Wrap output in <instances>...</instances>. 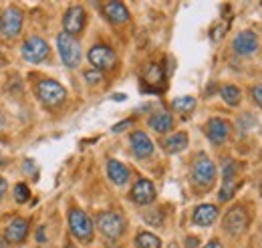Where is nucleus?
Segmentation results:
<instances>
[{
  "label": "nucleus",
  "mask_w": 262,
  "mask_h": 248,
  "mask_svg": "<svg viewBox=\"0 0 262 248\" xmlns=\"http://www.w3.org/2000/svg\"><path fill=\"white\" fill-rule=\"evenodd\" d=\"M69 228H71L73 236L79 238L81 242H91V238H93V222L83 210L73 208L69 212Z\"/></svg>",
  "instance_id": "1"
},
{
  "label": "nucleus",
  "mask_w": 262,
  "mask_h": 248,
  "mask_svg": "<svg viewBox=\"0 0 262 248\" xmlns=\"http://www.w3.org/2000/svg\"><path fill=\"white\" fill-rule=\"evenodd\" d=\"M36 95H38V99H40L45 105L55 107V105H61V103L65 101L67 91L61 83H57V81H53V79H45V81H40V83L36 85Z\"/></svg>",
  "instance_id": "2"
},
{
  "label": "nucleus",
  "mask_w": 262,
  "mask_h": 248,
  "mask_svg": "<svg viewBox=\"0 0 262 248\" xmlns=\"http://www.w3.org/2000/svg\"><path fill=\"white\" fill-rule=\"evenodd\" d=\"M192 180L202 188H210L214 184V180H216V166H214V161L210 157L200 155L194 161V166H192Z\"/></svg>",
  "instance_id": "3"
},
{
  "label": "nucleus",
  "mask_w": 262,
  "mask_h": 248,
  "mask_svg": "<svg viewBox=\"0 0 262 248\" xmlns=\"http://www.w3.org/2000/svg\"><path fill=\"white\" fill-rule=\"evenodd\" d=\"M57 45H59V53H61V59L67 67H77L81 63V45L75 36L61 32L59 38H57Z\"/></svg>",
  "instance_id": "4"
},
{
  "label": "nucleus",
  "mask_w": 262,
  "mask_h": 248,
  "mask_svg": "<svg viewBox=\"0 0 262 248\" xmlns=\"http://www.w3.org/2000/svg\"><path fill=\"white\" fill-rule=\"evenodd\" d=\"M97 226L107 238H119L125 230V222L117 212H101L97 216Z\"/></svg>",
  "instance_id": "5"
},
{
  "label": "nucleus",
  "mask_w": 262,
  "mask_h": 248,
  "mask_svg": "<svg viewBox=\"0 0 262 248\" xmlns=\"http://www.w3.org/2000/svg\"><path fill=\"white\" fill-rule=\"evenodd\" d=\"M23 29V12L16 8H6L0 16V34L6 38H14Z\"/></svg>",
  "instance_id": "6"
},
{
  "label": "nucleus",
  "mask_w": 262,
  "mask_h": 248,
  "mask_svg": "<svg viewBox=\"0 0 262 248\" xmlns=\"http://www.w3.org/2000/svg\"><path fill=\"white\" fill-rule=\"evenodd\" d=\"M49 53H51V49H49L47 40L40 38V36H31V38L25 40V45H23V57L29 63L45 61V59H49Z\"/></svg>",
  "instance_id": "7"
},
{
  "label": "nucleus",
  "mask_w": 262,
  "mask_h": 248,
  "mask_svg": "<svg viewBox=\"0 0 262 248\" xmlns=\"http://www.w3.org/2000/svg\"><path fill=\"white\" fill-rule=\"evenodd\" d=\"M89 61H91V65H93L97 71H109V69L115 67L117 57H115V53H113L109 47H105V45H95V47L89 51Z\"/></svg>",
  "instance_id": "8"
},
{
  "label": "nucleus",
  "mask_w": 262,
  "mask_h": 248,
  "mask_svg": "<svg viewBox=\"0 0 262 248\" xmlns=\"http://www.w3.org/2000/svg\"><path fill=\"white\" fill-rule=\"evenodd\" d=\"M248 226V214L244 208L236 206V208H230L228 214L224 216V228L226 232L232 236H240Z\"/></svg>",
  "instance_id": "9"
},
{
  "label": "nucleus",
  "mask_w": 262,
  "mask_h": 248,
  "mask_svg": "<svg viewBox=\"0 0 262 248\" xmlns=\"http://www.w3.org/2000/svg\"><path fill=\"white\" fill-rule=\"evenodd\" d=\"M238 163L228 159L224 163V184H222V192H220V202H228L234 196L236 188H238Z\"/></svg>",
  "instance_id": "10"
},
{
  "label": "nucleus",
  "mask_w": 262,
  "mask_h": 248,
  "mask_svg": "<svg viewBox=\"0 0 262 248\" xmlns=\"http://www.w3.org/2000/svg\"><path fill=\"white\" fill-rule=\"evenodd\" d=\"M63 27H65L67 34H71V36L81 32L85 27V10L81 6H71L63 18Z\"/></svg>",
  "instance_id": "11"
},
{
  "label": "nucleus",
  "mask_w": 262,
  "mask_h": 248,
  "mask_svg": "<svg viewBox=\"0 0 262 248\" xmlns=\"http://www.w3.org/2000/svg\"><path fill=\"white\" fill-rule=\"evenodd\" d=\"M27 234H29V220H25V218H14V220L8 224V228H6V232H4V238H6V242H10V244H20V242H25Z\"/></svg>",
  "instance_id": "12"
},
{
  "label": "nucleus",
  "mask_w": 262,
  "mask_h": 248,
  "mask_svg": "<svg viewBox=\"0 0 262 248\" xmlns=\"http://www.w3.org/2000/svg\"><path fill=\"white\" fill-rule=\"evenodd\" d=\"M232 47L238 55H252L258 49V38L252 31H242L236 34Z\"/></svg>",
  "instance_id": "13"
},
{
  "label": "nucleus",
  "mask_w": 262,
  "mask_h": 248,
  "mask_svg": "<svg viewBox=\"0 0 262 248\" xmlns=\"http://www.w3.org/2000/svg\"><path fill=\"white\" fill-rule=\"evenodd\" d=\"M131 200L137 204H151L156 200V188L149 180H139L131 190Z\"/></svg>",
  "instance_id": "14"
},
{
  "label": "nucleus",
  "mask_w": 262,
  "mask_h": 248,
  "mask_svg": "<svg viewBox=\"0 0 262 248\" xmlns=\"http://www.w3.org/2000/svg\"><path fill=\"white\" fill-rule=\"evenodd\" d=\"M206 133H208V139L212 141V143H224V139L228 137L230 133V125L228 121H224V119H220V117H214V119H210L208 125H206Z\"/></svg>",
  "instance_id": "15"
},
{
  "label": "nucleus",
  "mask_w": 262,
  "mask_h": 248,
  "mask_svg": "<svg viewBox=\"0 0 262 248\" xmlns=\"http://www.w3.org/2000/svg\"><path fill=\"white\" fill-rule=\"evenodd\" d=\"M129 141H131V150H133V154L137 155V157H149V155L154 154V143H151V139L147 137V133H143V131H133Z\"/></svg>",
  "instance_id": "16"
},
{
  "label": "nucleus",
  "mask_w": 262,
  "mask_h": 248,
  "mask_svg": "<svg viewBox=\"0 0 262 248\" xmlns=\"http://www.w3.org/2000/svg\"><path fill=\"white\" fill-rule=\"evenodd\" d=\"M216 218H218V208L216 206H212V204H202V206H198L196 210H194V224L198 226H210V224H214L216 222Z\"/></svg>",
  "instance_id": "17"
},
{
  "label": "nucleus",
  "mask_w": 262,
  "mask_h": 248,
  "mask_svg": "<svg viewBox=\"0 0 262 248\" xmlns=\"http://www.w3.org/2000/svg\"><path fill=\"white\" fill-rule=\"evenodd\" d=\"M107 174H109L111 182L117 184V186H123L129 180V170L121 161H117V159H109L107 161Z\"/></svg>",
  "instance_id": "18"
},
{
  "label": "nucleus",
  "mask_w": 262,
  "mask_h": 248,
  "mask_svg": "<svg viewBox=\"0 0 262 248\" xmlns=\"http://www.w3.org/2000/svg\"><path fill=\"white\" fill-rule=\"evenodd\" d=\"M103 10H105V16L115 25H121L129 18V12H127L125 4H121V2H107V4H103Z\"/></svg>",
  "instance_id": "19"
},
{
  "label": "nucleus",
  "mask_w": 262,
  "mask_h": 248,
  "mask_svg": "<svg viewBox=\"0 0 262 248\" xmlns=\"http://www.w3.org/2000/svg\"><path fill=\"white\" fill-rule=\"evenodd\" d=\"M149 127L156 129L158 133H165L173 127V117L167 113V111H158L149 117Z\"/></svg>",
  "instance_id": "20"
},
{
  "label": "nucleus",
  "mask_w": 262,
  "mask_h": 248,
  "mask_svg": "<svg viewBox=\"0 0 262 248\" xmlns=\"http://www.w3.org/2000/svg\"><path fill=\"white\" fill-rule=\"evenodd\" d=\"M164 69H162V65H149L147 67V71H145V75H143V81L147 83V85H151L154 89H158V87H162L164 85Z\"/></svg>",
  "instance_id": "21"
},
{
  "label": "nucleus",
  "mask_w": 262,
  "mask_h": 248,
  "mask_svg": "<svg viewBox=\"0 0 262 248\" xmlns=\"http://www.w3.org/2000/svg\"><path fill=\"white\" fill-rule=\"evenodd\" d=\"M186 146H188V135L186 133H173L164 141V150L167 154H178V152L186 150Z\"/></svg>",
  "instance_id": "22"
},
{
  "label": "nucleus",
  "mask_w": 262,
  "mask_h": 248,
  "mask_svg": "<svg viewBox=\"0 0 262 248\" xmlns=\"http://www.w3.org/2000/svg\"><path fill=\"white\" fill-rule=\"evenodd\" d=\"M135 246L137 248H162V240L151 234V232H139L135 238Z\"/></svg>",
  "instance_id": "23"
},
{
  "label": "nucleus",
  "mask_w": 262,
  "mask_h": 248,
  "mask_svg": "<svg viewBox=\"0 0 262 248\" xmlns=\"http://www.w3.org/2000/svg\"><path fill=\"white\" fill-rule=\"evenodd\" d=\"M173 109L180 111V113H190L194 107H196V99L194 97H178L173 99Z\"/></svg>",
  "instance_id": "24"
},
{
  "label": "nucleus",
  "mask_w": 262,
  "mask_h": 248,
  "mask_svg": "<svg viewBox=\"0 0 262 248\" xmlns=\"http://www.w3.org/2000/svg\"><path fill=\"white\" fill-rule=\"evenodd\" d=\"M222 99L228 103V105H238L240 103V89L238 87H234V85H226V87H222Z\"/></svg>",
  "instance_id": "25"
},
{
  "label": "nucleus",
  "mask_w": 262,
  "mask_h": 248,
  "mask_svg": "<svg viewBox=\"0 0 262 248\" xmlns=\"http://www.w3.org/2000/svg\"><path fill=\"white\" fill-rule=\"evenodd\" d=\"M29 198H31V192H29V186H27V184H16V186H14V200H16L18 204H25Z\"/></svg>",
  "instance_id": "26"
},
{
  "label": "nucleus",
  "mask_w": 262,
  "mask_h": 248,
  "mask_svg": "<svg viewBox=\"0 0 262 248\" xmlns=\"http://www.w3.org/2000/svg\"><path fill=\"white\" fill-rule=\"evenodd\" d=\"M85 81H87L89 85H95V83L101 81V73H99V71H87V73H85Z\"/></svg>",
  "instance_id": "27"
},
{
  "label": "nucleus",
  "mask_w": 262,
  "mask_h": 248,
  "mask_svg": "<svg viewBox=\"0 0 262 248\" xmlns=\"http://www.w3.org/2000/svg\"><path fill=\"white\" fill-rule=\"evenodd\" d=\"M23 170H25V172H29L33 178H36V166H34L33 159H27V161H25V166H23Z\"/></svg>",
  "instance_id": "28"
},
{
  "label": "nucleus",
  "mask_w": 262,
  "mask_h": 248,
  "mask_svg": "<svg viewBox=\"0 0 262 248\" xmlns=\"http://www.w3.org/2000/svg\"><path fill=\"white\" fill-rule=\"evenodd\" d=\"M252 97H254V101L262 107V85H256V87L252 89Z\"/></svg>",
  "instance_id": "29"
},
{
  "label": "nucleus",
  "mask_w": 262,
  "mask_h": 248,
  "mask_svg": "<svg viewBox=\"0 0 262 248\" xmlns=\"http://www.w3.org/2000/svg\"><path fill=\"white\" fill-rule=\"evenodd\" d=\"M196 246H198V238L190 236V238L186 240V248H196Z\"/></svg>",
  "instance_id": "30"
},
{
  "label": "nucleus",
  "mask_w": 262,
  "mask_h": 248,
  "mask_svg": "<svg viewBox=\"0 0 262 248\" xmlns=\"http://www.w3.org/2000/svg\"><path fill=\"white\" fill-rule=\"evenodd\" d=\"M4 194H6V180L0 178V200L4 198Z\"/></svg>",
  "instance_id": "31"
},
{
  "label": "nucleus",
  "mask_w": 262,
  "mask_h": 248,
  "mask_svg": "<svg viewBox=\"0 0 262 248\" xmlns=\"http://www.w3.org/2000/svg\"><path fill=\"white\" fill-rule=\"evenodd\" d=\"M204 248H224V246H222L218 240H210V242H208V244H206Z\"/></svg>",
  "instance_id": "32"
},
{
  "label": "nucleus",
  "mask_w": 262,
  "mask_h": 248,
  "mask_svg": "<svg viewBox=\"0 0 262 248\" xmlns=\"http://www.w3.org/2000/svg\"><path fill=\"white\" fill-rule=\"evenodd\" d=\"M127 125H131V121H123V123H117L113 127V131H121V129H125Z\"/></svg>",
  "instance_id": "33"
},
{
  "label": "nucleus",
  "mask_w": 262,
  "mask_h": 248,
  "mask_svg": "<svg viewBox=\"0 0 262 248\" xmlns=\"http://www.w3.org/2000/svg\"><path fill=\"white\" fill-rule=\"evenodd\" d=\"M0 248H6V240H2V238H0Z\"/></svg>",
  "instance_id": "34"
},
{
  "label": "nucleus",
  "mask_w": 262,
  "mask_h": 248,
  "mask_svg": "<svg viewBox=\"0 0 262 248\" xmlns=\"http://www.w3.org/2000/svg\"><path fill=\"white\" fill-rule=\"evenodd\" d=\"M2 125H4V117H2V113H0V129H2Z\"/></svg>",
  "instance_id": "35"
},
{
  "label": "nucleus",
  "mask_w": 262,
  "mask_h": 248,
  "mask_svg": "<svg viewBox=\"0 0 262 248\" xmlns=\"http://www.w3.org/2000/svg\"><path fill=\"white\" fill-rule=\"evenodd\" d=\"M167 248H178V244H176V242H171V244H169Z\"/></svg>",
  "instance_id": "36"
}]
</instances>
